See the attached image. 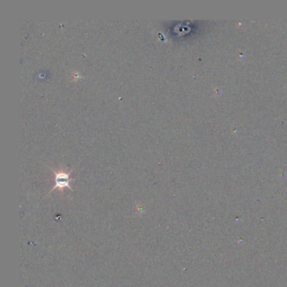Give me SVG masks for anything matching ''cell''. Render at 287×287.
I'll list each match as a JSON object with an SVG mask.
<instances>
[{"instance_id":"cell-1","label":"cell","mask_w":287,"mask_h":287,"mask_svg":"<svg viewBox=\"0 0 287 287\" xmlns=\"http://www.w3.org/2000/svg\"><path fill=\"white\" fill-rule=\"evenodd\" d=\"M52 171H54V176H55V186L52 189L50 190V193L56 189L64 190V188H68V189L72 190L70 183H71V181L74 180L70 177L71 171L64 172V171H56L54 170H52Z\"/></svg>"}]
</instances>
